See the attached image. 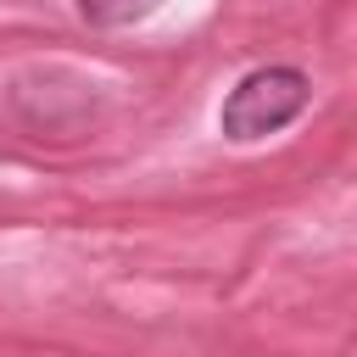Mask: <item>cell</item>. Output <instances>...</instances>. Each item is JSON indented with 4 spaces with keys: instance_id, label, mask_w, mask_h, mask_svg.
Returning a JSON list of instances; mask_svg holds the SVG:
<instances>
[{
    "instance_id": "cell-1",
    "label": "cell",
    "mask_w": 357,
    "mask_h": 357,
    "mask_svg": "<svg viewBox=\"0 0 357 357\" xmlns=\"http://www.w3.org/2000/svg\"><path fill=\"white\" fill-rule=\"evenodd\" d=\"M312 100V78L301 67H257L245 73L229 95H223V112H218V128L223 139L234 145H257L279 128H290Z\"/></svg>"
},
{
    "instance_id": "cell-2",
    "label": "cell",
    "mask_w": 357,
    "mask_h": 357,
    "mask_svg": "<svg viewBox=\"0 0 357 357\" xmlns=\"http://www.w3.org/2000/svg\"><path fill=\"white\" fill-rule=\"evenodd\" d=\"M156 11H162V0H78V17L89 28H134Z\"/></svg>"
}]
</instances>
